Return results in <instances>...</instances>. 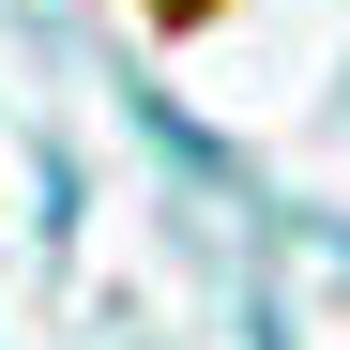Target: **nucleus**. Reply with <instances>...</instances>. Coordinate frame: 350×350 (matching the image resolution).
I'll return each mask as SVG.
<instances>
[{
  "instance_id": "1",
  "label": "nucleus",
  "mask_w": 350,
  "mask_h": 350,
  "mask_svg": "<svg viewBox=\"0 0 350 350\" xmlns=\"http://www.w3.org/2000/svg\"><path fill=\"white\" fill-rule=\"evenodd\" d=\"M152 16H213V0H152Z\"/></svg>"
}]
</instances>
